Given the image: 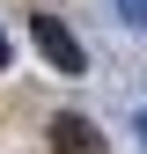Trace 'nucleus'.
<instances>
[{
  "label": "nucleus",
  "instance_id": "obj_4",
  "mask_svg": "<svg viewBox=\"0 0 147 154\" xmlns=\"http://www.w3.org/2000/svg\"><path fill=\"white\" fill-rule=\"evenodd\" d=\"M133 140H140V147H147V110H140V118H133Z\"/></svg>",
  "mask_w": 147,
  "mask_h": 154
},
{
  "label": "nucleus",
  "instance_id": "obj_3",
  "mask_svg": "<svg viewBox=\"0 0 147 154\" xmlns=\"http://www.w3.org/2000/svg\"><path fill=\"white\" fill-rule=\"evenodd\" d=\"M110 8H118V22H125V29H147V0H110Z\"/></svg>",
  "mask_w": 147,
  "mask_h": 154
},
{
  "label": "nucleus",
  "instance_id": "obj_5",
  "mask_svg": "<svg viewBox=\"0 0 147 154\" xmlns=\"http://www.w3.org/2000/svg\"><path fill=\"white\" fill-rule=\"evenodd\" d=\"M0 73H8V29H0Z\"/></svg>",
  "mask_w": 147,
  "mask_h": 154
},
{
  "label": "nucleus",
  "instance_id": "obj_2",
  "mask_svg": "<svg viewBox=\"0 0 147 154\" xmlns=\"http://www.w3.org/2000/svg\"><path fill=\"white\" fill-rule=\"evenodd\" d=\"M44 140H52V154H103V132L88 125L81 110H59V118H52V132H44Z\"/></svg>",
  "mask_w": 147,
  "mask_h": 154
},
{
  "label": "nucleus",
  "instance_id": "obj_1",
  "mask_svg": "<svg viewBox=\"0 0 147 154\" xmlns=\"http://www.w3.org/2000/svg\"><path fill=\"white\" fill-rule=\"evenodd\" d=\"M30 44L44 51V66H59V73H81V66H88V44H81V37H74L52 8H37V15H30Z\"/></svg>",
  "mask_w": 147,
  "mask_h": 154
}]
</instances>
